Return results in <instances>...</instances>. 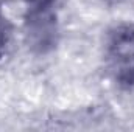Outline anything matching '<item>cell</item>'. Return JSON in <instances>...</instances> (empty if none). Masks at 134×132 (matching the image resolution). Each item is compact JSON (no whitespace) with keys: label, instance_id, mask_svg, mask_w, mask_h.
<instances>
[{"label":"cell","instance_id":"6da1fadb","mask_svg":"<svg viewBox=\"0 0 134 132\" xmlns=\"http://www.w3.org/2000/svg\"><path fill=\"white\" fill-rule=\"evenodd\" d=\"M108 68L122 89L134 87V23H122L112 28L106 40Z\"/></svg>","mask_w":134,"mask_h":132},{"label":"cell","instance_id":"7a4b0ae2","mask_svg":"<svg viewBox=\"0 0 134 132\" xmlns=\"http://www.w3.org/2000/svg\"><path fill=\"white\" fill-rule=\"evenodd\" d=\"M25 33L28 45L36 53L52 51L59 37V28L55 9L28 8L25 16Z\"/></svg>","mask_w":134,"mask_h":132},{"label":"cell","instance_id":"3957f363","mask_svg":"<svg viewBox=\"0 0 134 132\" xmlns=\"http://www.w3.org/2000/svg\"><path fill=\"white\" fill-rule=\"evenodd\" d=\"M63 0H27L28 8H48L55 9Z\"/></svg>","mask_w":134,"mask_h":132},{"label":"cell","instance_id":"277c9868","mask_svg":"<svg viewBox=\"0 0 134 132\" xmlns=\"http://www.w3.org/2000/svg\"><path fill=\"white\" fill-rule=\"evenodd\" d=\"M5 44H6V34H5L3 27L0 25V56H2V53L5 50Z\"/></svg>","mask_w":134,"mask_h":132},{"label":"cell","instance_id":"5b68a950","mask_svg":"<svg viewBox=\"0 0 134 132\" xmlns=\"http://www.w3.org/2000/svg\"><path fill=\"white\" fill-rule=\"evenodd\" d=\"M103 2H106V3H109V5H115V3H120L122 0H103Z\"/></svg>","mask_w":134,"mask_h":132}]
</instances>
